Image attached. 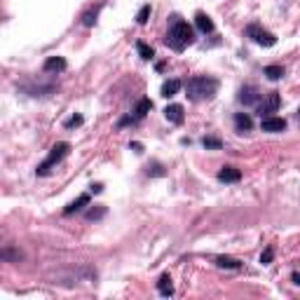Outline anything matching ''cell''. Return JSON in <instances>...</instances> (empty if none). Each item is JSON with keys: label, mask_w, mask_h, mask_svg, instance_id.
I'll list each match as a JSON object with an SVG mask.
<instances>
[{"label": "cell", "mask_w": 300, "mask_h": 300, "mask_svg": "<svg viewBox=\"0 0 300 300\" xmlns=\"http://www.w3.org/2000/svg\"><path fill=\"white\" fill-rule=\"evenodd\" d=\"M261 129H263V131H270V134H279V131L286 129V120H284V118H272V115H267V118H263Z\"/></svg>", "instance_id": "obj_5"}, {"label": "cell", "mask_w": 300, "mask_h": 300, "mask_svg": "<svg viewBox=\"0 0 300 300\" xmlns=\"http://www.w3.org/2000/svg\"><path fill=\"white\" fill-rule=\"evenodd\" d=\"M91 190H94V193H101V190H104V185H101V183H96V185H91Z\"/></svg>", "instance_id": "obj_27"}, {"label": "cell", "mask_w": 300, "mask_h": 300, "mask_svg": "<svg viewBox=\"0 0 300 300\" xmlns=\"http://www.w3.org/2000/svg\"><path fill=\"white\" fill-rule=\"evenodd\" d=\"M150 110H153V101L150 99H141L139 106H136V118H145Z\"/></svg>", "instance_id": "obj_17"}, {"label": "cell", "mask_w": 300, "mask_h": 300, "mask_svg": "<svg viewBox=\"0 0 300 300\" xmlns=\"http://www.w3.org/2000/svg\"><path fill=\"white\" fill-rule=\"evenodd\" d=\"M87 204H89V195H80L78 199H75V202H71V204L66 207V209H64V213H66V216H71V213H75V211L85 209Z\"/></svg>", "instance_id": "obj_13"}, {"label": "cell", "mask_w": 300, "mask_h": 300, "mask_svg": "<svg viewBox=\"0 0 300 300\" xmlns=\"http://www.w3.org/2000/svg\"><path fill=\"white\" fill-rule=\"evenodd\" d=\"M181 87H183V82H181V80H176V78L167 80V82L162 85V96H167V99H171V96H176V94L181 91Z\"/></svg>", "instance_id": "obj_10"}, {"label": "cell", "mask_w": 300, "mask_h": 300, "mask_svg": "<svg viewBox=\"0 0 300 300\" xmlns=\"http://www.w3.org/2000/svg\"><path fill=\"white\" fill-rule=\"evenodd\" d=\"M248 38H253L258 45H263V47H272L274 42H277V38H274L270 31H263L261 26H256V24H251V26L247 28Z\"/></svg>", "instance_id": "obj_4"}, {"label": "cell", "mask_w": 300, "mask_h": 300, "mask_svg": "<svg viewBox=\"0 0 300 300\" xmlns=\"http://www.w3.org/2000/svg\"><path fill=\"white\" fill-rule=\"evenodd\" d=\"M235 124H237V129H239V131H248L251 127H253V120L248 118L247 113H237V115H235Z\"/></svg>", "instance_id": "obj_16"}, {"label": "cell", "mask_w": 300, "mask_h": 300, "mask_svg": "<svg viewBox=\"0 0 300 300\" xmlns=\"http://www.w3.org/2000/svg\"><path fill=\"white\" fill-rule=\"evenodd\" d=\"M202 145H204L207 150H221L223 141L221 139H216V136H204V139H202Z\"/></svg>", "instance_id": "obj_18"}, {"label": "cell", "mask_w": 300, "mask_h": 300, "mask_svg": "<svg viewBox=\"0 0 300 300\" xmlns=\"http://www.w3.org/2000/svg\"><path fill=\"white\" fill-rule=\"evenodd\" d=\"M164 42L169 45L174 52H183L188 45L195 42V31H193V26H188L185 21H176V24L171 26V31L167 33Z\"/></svg>", "instance_id": "obj_2"}, {"label": "cell", "mask_w": 300, "mask_h": 300, "mask_svg": "<svg viewBox=\"0 0 300 300\" xmlns=\"http://www.w3.org/2000/svg\"><path fill=\"white\" fill-rule=\"evenodd\" d=\"M148 17H150V5H143V7L139 10V14H136V21L143 26V24H148Z\"/></svg>", "instance_id": "obj_21"}, {"label": "cell", "mask_w": 300, "mask_h": 300, "mask_svg": "<svg viewBox=\"0 0 300 300\" xmlns=\"http://www.w3.org/2000/svg\"><path fill=\"white\" fill-rule=\"evenodd\" d=\"M66 59L64 56H50L47 61H45V73H61V71H66Z\"/></svg>", "instance_id": "obj_7"}, {"label": "cell", "mask_w": 300, "mask_h": 300, "mask_svg": "<svg viewBox=\"0 0 300 300\" xmlns=\"http://www.w3.org/2000/svg\"><path fill=\"white\" fill-rule=\"evenodd\" d=\"M82 24H85V26H94V24H96V10H91V12L85 14V17H82Z\"/></svg>", "instance_id": "obj_24"}, {"label": "cell", "mask_w": 300, "mask_h": 300, "mask_svg": "<svg viewBox=\"0 0 300 300\" xmlns=\"http://www.w3.org/2000/svg\"><path fill=\"white\" fill-rule=\"evenodd\" d=\"M216 265H218V267H228V270H239V267H242V261L230 258V256H218V258H216Z\"/></svg>", "instance_id": "obj_15"}, {"label": "cell", "mask_w": 300, "mask_h": 300, "mask_svg": "<svg viewBox=\"0 0 300 300\" xmlns=\"http://www.w3.org/2000/svg\"><path fill=\"white\" fill-rule=\"evenodd\" d=\"M106 216V207H96V209L87 211V221H99Z\"/></svg>", "instance_id": "obj_22"}, {"label": "cell", "mask_w": 300, "mask_h": 300, "mask_svg": "<svg viewBox=\"0 0 300 300\" xmlns=\"http://www.w3.org/2000/svg\"><path fill=\"white\" fill-rule=\"evenodd\" d=\"M265 75L270 80H282L284 78V68H282V66H267V68H265Z\"/></svg>", "instance_id": "obj_20"}, {"label": "cell", "mask_w": 300, "mask_h": 300, "mask_svg": "<svg viewBox=\"0 0 300 300\" xmlns=\"http://www.w3.org/2000/svg\"><path fill=\"white\" fill-rule=\"evenodd\" d=\"M272 258H274V248H272V247H267L265 251H263L261 263H263V265H270V263H272Z\"/></svg>", "instance_id": "obj_23"}, {"label": "cell", "mask_w": 300, "mask_h": 300, "mask_svg": "<svg viewBox=\"0 0 300 300\" xmlns=\"http://www.w3.org/2000/svg\"><path fill=\"white\" fill-rule=\"evenodd\" d=\"M195 24H197V28H199L202 33H211V31H213V21H211L209 14H204V12H197Z\"/></svg>", "instance_id": "obj_12"}, {"label": "cell", "mask_w": 300, "mask_h": 300, "mask_svg": "<svg viewBox=\"0 0 300 300\" xmlns=\"http://www.w3.org/2000/svg\"><path fill=\"white\" fill-rule=\"evenodd\" d=\"M291 279H293V284H296V286H300V272H293V277H291Z\"/></svg>", "instance_id": "obj_26"}, {"label": "cell", "mask_w": 300, "mask_h": 300, "mask_svg": "<svg viewBox=\"0 0 300 300\" xmlns=\"http://www.w3.org/2000/svg\"><path fill=\"white\" fill-rule=\"evenodd\" d=\"M82 124V115H75V118H71L68 122H66V127L68 129H73V127H80Z\"/></svg>", "instance_id": "obj_25"}, {"label": "cell", "mask_w": 300, "mask_h": 300, "mask_svg": "<svg viewBox=\"0 0 300 300\" xmlns=\"http://www.w3.org/2000/svg\"><path fill=\"white\" fill-rule=\"evenodd\" d=\"M164 115H167V120L169 122H174V124H181L183 122V106L178 104H171L164 108Z\"/></svg>", "instance_id": "obj_9"}, {"label": "cell", "mask_w": 300, "mask_h": 300, "mask_svg": "<svg viewBox=\"0 0 300 300\" xmlns=\"http://www.w3.org/2000/svg\"><path fill=\"white\" fill-rule=\"evenodd\" d=\"M258 99H261V91L256 89V87H244V89L239 91V101H242V104H247V106L256 104Z\"/></svg>", "instance_id": "obj_11"}, {"label": "cell", "mask_w": 300, "mask_h": 300, "mask_svg": "<svg viewBox=\"0 0 300 300\" xmlns=\"http://www.w3.org/2000/svg\"><path fill=\"white\" fill-rule=\"evenodd\" d=\"M279 104H282V99H279V94L277 91H270L265 99H263V104L258 106V113H265V115H270V113H274L277 108H279Z\"/></svg>", "instance_id": "obj_6"}, {"label": "cell", "mask_w": 300, "mask_h": 300, "mask_svg": "<svg viewBox=\"0 0 300 300\" xmlns=\"http://www.w3.org/2000/svg\"><path fill=\"white\" fill-rule=\"evenodd\" d=\"M239 178H242V171L235 169V167H223L218 171V181H223V183H237Z\"/></svg>", "instance_id": "obj_8"}, {"label": "cell", "mask_w": 300, "mask_h": 300, "mask_svg": "<svg viewBox=\"0 0 300 300\" xmlns=\"http://www.w3.org/2000/svg\"><path fill=\"white\" fill-rule=\"evenodd\" d=\"M136 50H139V54H141V59H145V61H150V59L155 56L153 47H150V45H145V42H136Z\"/></svg>", "instance_id": "obj_19"}, {"label": "cell", "mask_w": 300, "mask_h": 300, "mask_svg": "<svg viewBox=\"0 0 300 300\" xmlns=\"http://www.w3.org/2000/svg\"><path fill=\"white\" fill-rule=\"evenodd\" d=\"M157 288H159V293H162L164 298L174 296V284H171V277H169V274H162V277H159V282H157Z\"/></svg>", "instance_id": "obj_14"}, {"label": "cell", "mask_w": 300, "mask_h": 300, "mask_svg": "<svg viewBox=\"0 0 300 300\" xmlns=\"http://www.w3.org/2000/svg\"><path fill=\"white\" fill-rule=\"evenodd\" d=\"M68 150H71V145L66 143V141H61V143H56V145H54V148H52V153H50V157H47V159H45V162L40 164L38 169H35V174H38V176H47V174L52 171V167H54V164H56V162H61V159H64V157L68 155Z\"/></svg>", "instance_id": "obj_3"}, {"label": "cell", "mask_w": 300, "mask_h": 300, "mask_svg": "<svg viewBox=\"0 0 300 300\" xmlns=\"http://www.w3.org/2000/svg\"><path fill=\"white\" fill-rule=\"evenodd\" d=\"M185 91L190 101H204V99H213V94L218 91V80L207 78V75H197L185 82Z\"/></svg>", "instance_id": "obj_1"}]
</instances>
